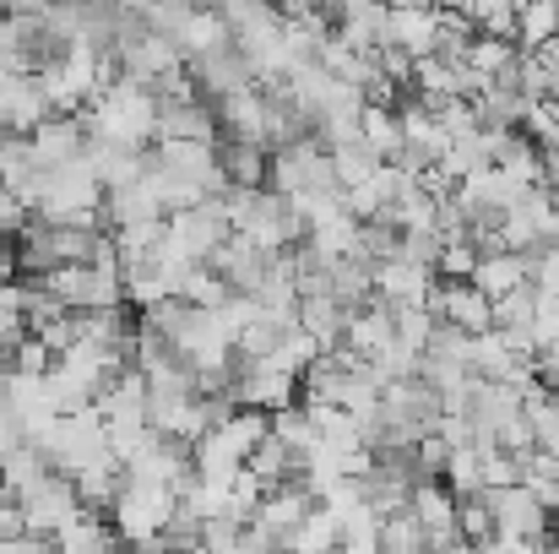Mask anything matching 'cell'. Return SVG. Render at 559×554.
Listing matches in <instances>:
<instances>
[{
	"mask_svg": "<svg viewBox=\"0 0 559 554\" xmlns=\"http://www.w3.org/2000/svg\"><path fill=\"white\" fill-rule=\"evenodd\" d=\"M82 120H87V137H93V142L153 148V137H158V93H153L147 82L115 71V76L87 98Z\"/></svg>",
	"mask_w": 559,
	"mask_h": 554,
	"instance_id": "obj_1",
	"label": "cell"
},
{
	"mask_svg": "<svg viewBox=\"0 0 559 554\" xmlns=\"http://www.w3.org/2000/svg\"><path fill=\"white\" fill-rule=\"evenodd\" d=\"M175 506H180V495H175L169 484H153V479H126V484L115 490V500L104 506V517H109L115 539L142 544V550H164V528H169Z\"/></svg>",
	"mask_w": 559,
	"mask_h": 554,
	"instance_id": "obj_2",
	"label": "cell"
},
{
	"mask_svg": "<svg viewBox=\"0 0 559 554\" xmlns=\"http://www.w3.org/2000/svg\"><path fill=\"white\" fill-rule=\"evenodd\" d=\"M87 506H82V495H76V484L66 479V473H44L27 495H16V517H22V528L27 533H38V539H55L66 522H76Z\"/></svg>",
	"mask_w": 559,
	"mask_h": 554,
	"instance_id": "obj_3",
	"label": "cell"
},
{
	"mask_svg": "<svg viewBox=\"0 0 559 554\" xmlns=\"http://www.w3.org/2000/svg\"><path fill=\"white\" fill-rule=\"evenodd\" d=\"M223 234H228V217H223L217 196H201V201H190V207L164 212V245L180 250L186 261H206Z\"/></svg>",
	"mask_w": 559,
	"mask_h": 554,
	"instance_id": "obj_4",
	"label": "cell"
},
{
	"mask_svg": "<svg viewBox=\"0 0 559 554\" xmlns=\"http://www.w3.org/2000/svg\"><path fill=\"white\" fill-rule=\"evenodd\" d=\"M22 142H27L38 169H55V164H71L87 148V120H82V109H49Z\"/></svg>",
	"mask_w": 559,
	"mask_h": 554,
	"instance_id": "obj_5",
	"label": "cell"
},
{
	"mask_svg": "<svg viewBox=\"0 0 559 554\" xmlns=\"http://www.w3.org/2000/svg\"><path fill=\"white\" fill-rule=\"evenodd\" d=\"M435 288V267L418 261V256H380L370 261V294L385 299V305H424Z\"/></svg>",
	"mask_w": 559,
	"mask_h": 554,
	"instance_id": "obj_6",
	"label": "cell"
},
{
	"mask_svg": "<svg viewBox=\"0 0 559 554\" xmlns=\"http://www.w3.org/2000/svg\"><path fill=\"white\" fill-rule=\"evenodd\" d=\"M489 495V511H495V528L506 533H522V539H538V544H555V528H549V506L516 479V484H500V490H484Z\"/></svg>",
	"mask_w": 559,
	"mask_h": 554,
	"instance_id": "obj_7",
	"label": "cell"
},
{
	"mask_svg": "<svg viewBox=\"0 0 559 554\" xmlns=\"http://www.w3.org/2000/svg\"><path fill=\"white\" fill-rule=\"evenodd\" d=\"M385 44H396L402 55H429L440 44V5L435 0H391L385 5Z\"/></svg>",
	"mask_w": 559,
	"mask_h": 554,
	"instance_id": "obj_8",
	"label": "cell"
},
{
	"mask_svg": "<svg viewBox=\"0 0 559 554\" xmlns=\"http://www.w3.org/2000/svg\"><path fill=\"white\" fill-rule=\"evenodd\" d=\"M396 343V316H391V305L385 299H365V305H354L348 310V327H343V349H354L359 359H380L385 349Z\"/></svg>",
	"mask_w": 559,
	"mask_h": 554,
	"instance_id": "obj_9",
	"label": "cell"
},
{
	"mask_svg": "<svg viewBox=\"0 0 559 554\" xmlns=\"http://www.w3.org/2000/svg\"><path fill=\"white\" fill-rule=\"evenodd\" d=\"M407 180H413V175H407V169H402L396 158H380V164H374L365 180L343 190V207H348V212H354L359 223H370V217H385V207L396 201V190H402Z\"/></svg>",
	"mask_w": 559,
	"mask_h": 554,
	"instance_id": "obj_10",
	"label": "cell"
},
{
	"mask_svg": "<svg viewBox=\"0 0 559 554\" xmlns=\"http://www.w3.org/2000/svg\"><path fill=\"white\" fill-rule=\"evenodd\" d=\"M473 283H478L489 299H495V294H511V288H527V283H533L527 250H511V245H489V250H478Z\"/></svg>",
	"mask_w": 559,
	"mask_h": 554,
	"instance_id": "obj_11",
	"label": "cell"
},
{
	"mask_svg": "<svg viewBox=\"0 0 559 554\" xmlns=\"http://www.w3.org/2000/svg\"><path fill=\"white\" fill-rule=\"evenodd\" d=\"M321 349H332V343H343V327H348V305L337 299V294H321V288H305L299 294V316H294Z\"/></svg>",
	"mask_w": 559,
	"mask_h": 554,
	"instance_id": "obj_12",
	"label": "cell"
},
{
	"mask_svg": "<svg viewBox=\"0 0 559 554\" xmlns=\"http://www.w3.org/2000/svg\"><path fill=\"white\" fill-rule=\"evenodd\" d=\"M407 506H413V517L424 522V539H429V533H456V495L445 490V479H413Z\"/></svg>",
	"mask_w": 559,
	"mask_h": 554,
	"instance_id": "obj_13",
	"label": "cell"
},
{
	"mask_svg": "<svg viewBox=\"0 0 559 554\" xmlns=\"http://www.w3.org/2000/svg\"><path fill=\"white\" fill-rule=\"evenodd\" d=\"M359 142L370 148L374 158H396L402 153V126L391 104H365L359 109Z\"/></svg>",
	"mask_w": 559,
	"mask_h": 554,
	"instance_id": "obj_14",
	"label": "cell"
},
{
	"mask_svg": "<svg viewBox=\"0 0 559 554\" xmlns=\"http://www.w3.org/2000/svg\"><path fill=\"white\" fill-rule=\"evenodd\" d=\"M559 38V5L555 0H516V44L522 49H538Z\"/></svg>",
	"mask_w": 559,
	"mask_h": 554,
	"instance_id": "obj_15",
	"label": "cell"
},
{
	"mask_svg": "<svg viewBox=\"0 0 559 554\" xmlns=\"http://www.w3.org/2000/svg\"><path fill=\"white\" fill-rule=\"evenodd\" d=\"M49 544H55V550H109V544H115V528H109L104 511H82V517L66 522Z\"/></svg>",
	"mask_w": 559,
	"mask_h": 554,
	"instance_id": "obj_16",
	"label": "cell"
},
{
	"mask_svg": "<svg viewBox=\"0 0 559 554\" xmlns=\"http://www.w3.org/2000/svg\"><path fill=\"white\" fill-rule=\"evenodd\" d=\"M337 517L326 511V506H310L305 517H299V528L283 539V550H337Z\"/></svg>",
	"mask_w": 559,
	"mask_h": 554,
	"instance_id": "obj_17",
	"label": "cell"
},
{
	"mask_svg": "<svg viewBox=\"0 0 559 554\" xmlns=\"http://www.w3.org/2000/svg\"><path fill=\"white\" fill-rule=\"evenodd\" d=\"M445 490L462 500V495H478L484 490V468H478V446H451L445 451V468H440Z\"/></svg>",
	"mask_w": 559,
	"mask_h": 554,
	"instance_id": "obj_18",
	"label": "cell"
},
{
	"mask_svg": "<svg viewBox=\"0 0 559 554\" xmlns=\"http://www.w3.org/2000/svg\"><path fill=\"white\" fill-rule=\"evenodd\" d=\"M380 550H391V554L424 550V522L413 517V506H396V511L380 517Z\"/></svg>",
	"mask_w": 559,
	"mask_h": 554,
	"instance_id": "obj_19",
	"label": "cell"
},
{
	"mask_svg": "<svg viewBox=\"0 0 559 554\" xmlns=\"http://www.w3.org/2000/svg\"><path fill=\"white\" fill-rule=\"evenodd\" d=\"M456 533L467 539V550H484L489 533H495V511H489V495H462L456 500Z\"/></svg>",
	"mask_w": 559,
	"mask_h": 554,
	"instance_id": "obj_20",
	"label": "cell"
},
{
	"mask_svg": "<svg viewBox=\"0 0 559 554\" xmlns=\"http://www.w3.org/2000/svg\"><path fill=\"white\" fill-rule=\"evenodd\" d=\"M374 164H380V158H374V153L365 148V142H359V137H348V142H332V175H337V185H343V190L365 180Z\"/></svg>",
	"mask_w": 559,
	"mask_h": 554,
	"instance_id": "obj_21",
	"label": "cell"
},
{
	"mask_svg": "<svg viewBox=\"0 0 559 554\" xmlns=\"http://www.w3.org/2000/svg\"><path fill=\"white\" fill-rule=\"evenodd\" d=\"M473 267H478V245L467 234H445L435 250V278H473Z\"/></svg>",
	"mask_w": 559,
	"mask_h": 554,
	"instance_id": "obj_22",
	"label": "cell"
},
{
	"mask_svg": "<svg viewBox=\"0 0 559 554\" xmlns=\"http://www.w3.org/2000/svg\"><path fill=\"white\" fill-rule=\"evenodd\" d=\"M467 22H473L478 33H506V38H516V0H473Z\"/></svg>",
	"mask_w": 559,
	"mask_h": 554,
	"instance_id": "obj_23",
	"label": "cell"
},
{
	"mask_svg": "<svg viewBox=\"0 0 559 554\" xmlns=\"http://www.w3.org/2000/svg\"><path fill=\"white\" fill-rule=\"evenodd\" d=\"M527 332H533V349H544V343H559V294H544V288H533V321H527Z\"/></svg>",
	"mask_w": 559,
	"mask_h": 554,
	"instance_id": "obj_24",
	"label": "cell"
},
{
	"mask_svg": "<svg viewBox=\"0 0 559 554\" xmlns=\"http://www.w3.org/2000/svg\"><path fill=\"white\" fill-rule=\"evenodd\" d=\"M555 294H559V288H555Z\"/></svg>",
	"mask_w": 559,
	"mask_h": 554,
	"instance_id": "obj_25",
	"label": "cell"
}]
</instances>
